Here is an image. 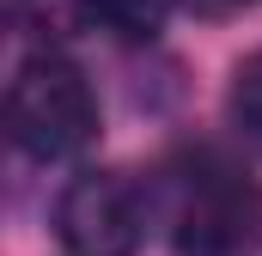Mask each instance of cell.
<instances>
[{"label":"cell","mask_w":262,"mask_h":256,"mask_svg":"<svg viewBox=\"0 0 262 256\" xmlns=\"http://www.w3.org/2000/svg\"><path fill=\"white\" fill-rule=\"evenodd\" d=\"M6 128H12L18 153L55 165L98 140V98L67 55L37 49L31 61H18L12 86H6Z\"/></svg>","instance_id":"cell-1"},{"label":"cell","mask_w":262,"mask_h":256,"mask_svg":"<svg viewBox=\"0 0 262 256\" xmlns=\"http://www.w3.org/2000/svg\"><path fill=\"white\" fill-rule=\"evenodd\" d=\"M262 244V189L232 165H201L177 201V256H250Z\"/></svg>","instance_id":"cell-2"},{"label":"cell","mask_w":262,"mask_h":256,"mask_svg":"<svg viewBox=\"0 0 262 256\" xmlns=\"http://www.w3.org/2000/svg\"><path fill=\"white\" fill-rule=\"evenodd\" d=\"M55 232L67 256H134L140 195L122 171H79L55 201Z\"/></svg>","instance_id":"cell-3"},{"label":"cell","mask_w":262,"mask_h":256,"mask_svg":"<svg viewBox=\"0 0 262 256\" xmlns=\"http://www.w3.org/2000/svg\"><path fill=\"white\" fill-rule=\"evenodd\" d=\"M226 116H232V128H238L250 146H262V49H256V55H244V61L232 67Z\"/></svg>","instance_id":"cell-4"},{"label":"cell","mask_w":262,"mask_h":256,"mask_svg":"<svg viewBox=\"0 0 262 256\" xmlns=\"http://www.w3.org/2000/svg\"><path fill=\"white\" fill-rule=\"evenodd\" d=\"M79 6H85V18H98L116 37H152L171 12V0H79Z\"/></svg>","instance_id":"cell-5"}]
</instances>
